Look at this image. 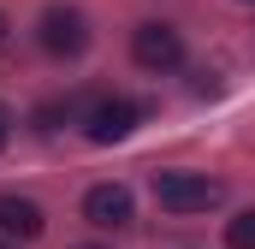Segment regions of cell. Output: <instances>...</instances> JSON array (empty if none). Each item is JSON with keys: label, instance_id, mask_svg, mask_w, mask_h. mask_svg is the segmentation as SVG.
I'll return each mask as SVG.
<instances>
[{"label": "cell", "instance_id": "5", "mask_svg": "<svg viewBox=\"0 0 255 249\" xmlns=\"http://www.w3.org/2000/svg\"><path fill=\"white\" fill-rule=\"evenodd\" d=\"M130 214H136V202H130L125 184H95L89 196H83V220H89V226H101V232L130 226Z\"/></svg>", "mask_w": 255, "mask_h": 249}, {"label": "cell", "instance_id": "11", "mask_svg": "<svg viewBox=\"0 0 255 249\" xmlns=\"http://www.w3.org/2000/svg\"><path fill=\"white\" fill-rule=\"evenodd\" d=\"M250 6H255V0H250Z\"/></svg>", "mask_w": 255, "mask_h": 249}, {"label": "cell", "instance_id": "9", "mask_svg": "<svg viewBox=\"0 0 255 249\" xmlns=\"http://www.w3.org/2000/svg\"><path fill=\"white\" fill-rule=\"evenodd\" d=\"M0 42H6V12H0Z\"/></svg>", "mask_w": 255, "mask_h": 249}, {"label": "cell", "instance_id": "6", "mask_svg": "<svg viewBox=\"0 0 255 249\" xmlns=\"http://www.w3.org/2000/svg\"><path fill=\"white\" fill-rule=\"evenodd\" d=\"M0 232L18 238V244H30V238L48 232V220H42V208H36L30 196H0Z\"/></svg>", "mask_w": 255, "mask_h": 249}, {"label": "cell", "instance_id": "7", "mask_svg": "<svg viewBox=\"0 0 255 249\" xmlns=\"http://www.w3.org/2000/svg\"><path fill=\"white\" fill-rule=\"evenodd\" d=\"M226 244H232V249H255V208L238 214V220L226 226Z\"/></svg>", "mask_w": 255, "mask_h": 249}, {"label": "cell", "instance_id": "1", "mask_svg": "<svg viewBox=\"0 0 255 249\" xmlns=\"http://www.w3.org/2000/svg\"><path fill=\"white\" fill-rule=\"evenodd\" d=\"M220 196H226V184L208 172H154V202L166 214H208V208H220Z\"/></svg>", "mask_w": 255, "mask_h": 249}, {"label": "cell", "instance_id": "3", "mask_svg": "<svg viewBox=\"0 0 255 249\" xmlns=\"http://www.w3.org/2000/svg\"><path fill=\"white\" fill-rule=\"evenodd\" d=\"M42 48H48L54 60H77V54L89 48V18H83L77 6H48V12H42Z\"/></svg>", "mask_w": 255, "mask_h": 249}, {"label": "cell", "instance_id": "4", "mask_svg": "<svg viewBox=\"0 0 255 249\" xmlns=\"http://www.w3.org/2000/svg\"><path fill=\"white\" fill-rule=\"evenodd\" d=\"M136 119H142V107L113 95V101H95V107H89V119H83V136H89V142H125L130 130H136Z\"/></svg>", "mask_w": 255, "mask_h": 249}, {"label": "cell", "instance_id": "10", "mask_svg": "<svg viewBox=\"0 0 255 249\" xmlns=\"http://www.w3.org/2000/svg\"><path fill=\"white\" fill-rule=\"evenodd\" d=\"M77 249H101V244H77Z\"/></svg>", "mask_w": 255, "mask_h": 249}, {"label": "cell", "instance_id": "8", "mask_svg": "<svg viewBox=\"0 0 255 249\" xmlns=\"http://www.w3.org/2000/svg\"><path fill=\"white\" fill-rule=\"evenodd\" d=\"M6 124H12V119H6V107H0V148H6Z\"/></svg>", "mask_w": 255, "mask_h": 249}, {"label": "cell", "instance_id": "2", "mask_svg": "<svg viewBox=\"0 0 255 249\" xmlns=\"http://www.w3.org/2000/svg\"><path fill=\"white\" fill-rule=\"evenodd\" d=\"M130 54H136V65L142 71H172V65L184 60V36L172 30V24H136L130 30Z\"/></svg>", "mask_w": 255, "mask_h": 249}]
</instances>
